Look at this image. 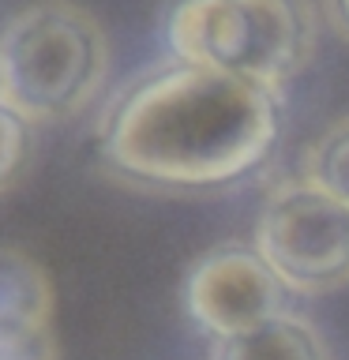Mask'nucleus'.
I'll use <instances>...</instances> for the list:
<instances>
[{
	"label": "nucleus",
	"mask_w": 349,
	"mask_h": 360,
	"mask_svg": "<svg viewBox=\"0 0 349 360\" xmlns=\"http://www.w3.org/2000/svg\"><path fill=\"white\" fill-rule=\"evenodd\" d=\"M278 135V90L165 56L106 101L94 124V165L143 191H225L270 162Z\"/></svg>",
	"instance_id": "f257e3e1"
},
{
	"label": "nucleus",
	"mask_w": 349,
	"mask_h": 360,
	"mask_svg": "<svg viewBox=\"0 0 349 360\" xmlns=\"http://www.w3.org/2000/svg\"><path fill=\"white\" fill-rule=\"evenodd\" d=\"M312 0H162L158 41L169 60L203 64L286 90L315 56Z\"/></svg>",
	"instance_id": "f03ea898"
},
{
	"label": "nucleus",
	"mask_w": 349,
	"mask_h": 360,
	"mask_svg": "<svg viewBox=\"0 0 349 360\" xmlns=\"http://www.w3.org/2000/svg\"><path fill=\"white\" fill-rule=\"evenodd\" d=\"M106 68V30L72 0L30 4L0 30V98L34 124L79 117L101 94Z\"/></svg>",
	"instance_id": "7ed1b4c3"
},
{
	"label": "nucleus",
	"mask_w": 349,
	"mask_h": 360,
	"mask_svg": "<svg viewBox=\"0 0 349 360\" xmlns=\"http://www.w3.org/2000/svg\"><path fill=\"white\" fill-rule=\"evenodd\" d=\"M252 244L289 292L315 297L349 281V207L304 176L263 199Z\"/></svg>",
	"instance_id": "20e7f679"
},
{
	"label": "nucleus",
	"mask_w": 349,
	"mask_h": 360,
	"mask_svg": "<svg viewBox=\"0 0 349 360\" xmlns=\"http://www.w3.org/2000/svg\"><path fill=\"white\" fill-rule=\"evenodd\" d=\"M289 289L252 240H225L196 255L180 278L184 319L214 342H229L278 315H286Z\"/></svg>",
	"instance_id": "39448f33"
},
{
	"label": "nucleus",
	"mask_w": 349,
	"mask_h": 360,
	"mask_svg": "<svg viewBox=\"0 0 349 360\" xmlns=\"http://www.w3.org/2000/svg\"><path fill=\"white\" fill-rule=\"evenodd\" d=\"M53 281L38 259L19 248H0V326L53 330Z\"/></svg>",
	"instance_id": "423d86ee"
},
{
	"label": "nucleus",
	"mask_w": 349,
	"mask_h": 360,
	"mask_svg": "<svg viewBox=\"0 0 349 360\" xmlns=\"http://www.w3.org/2000/svg\"><path fill=\"white\" fill-rule=\"evenodd\" d=\"M210 360H331L326 342L300 315H278L229 342H214Z\"/></svg>",
	"instance_id": "0eeeda50"
},
{
	"label": "nucleus",
	"mask_w": 349,
	"mask_h": 360,
	"mask_svg": "<svg viewBox=\"0 0 349 360\" xmlns=\"http://www.w3.org/2000/svg\"><path fill=\"white\" fill-rule=\"evenodd\" d=\"M304 180L349 207V117L334 120L304 154Z\"/></svg>",
	"instance_id": "6e6552de"
},
{
	"label": "nucleus",
	"mask_w": 349,
	"mask_h": 360,
	"mask_svg": "<svg viewBox=\"0 0 349 360\" xmlns=\"http://www.w3.org/2000/svg\"><path fill=\"white\" fill-rule=\"evenodd\" d=\"M34 124L27 112L8 105L0 98V191H8L23 176V169L30 165L34 154Z\"/></svg>",
	"instance_id": "1a4fd4ad"
},
{
	"label": "nucleus",
	"mask_w": 349,
	"mask_h": 360,
	"mask_svg": "<svg viewBox=\"0 0 349 360\" xmlns=\"http://www.w3.org/2000/svg\"><path fill=\"white\" fill-rule=\"evenodd\" d=\"M319 11L342 41H349V0H319Z\"/></svg>",
	"instance_id": "9d476101"
}]
</instances>
